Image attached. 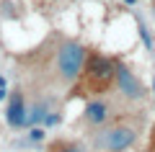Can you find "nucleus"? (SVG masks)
Masks as SVG:
<instances>
[{"mask_svg":"<svg viewBox=\"0 0 155 152\" xmlns=\"http://www.w3.org/2000/svg\"><path fill=\"white\" fill-rule=\"evenodd\" d=\"M127 3H129V5H132V3H137V0H127Z\"/></svg>","mask_w":155,"mask_h":152,"instance_id":"9b49d317","label":"nucleus"},{"mask_svg":"<svg viewBox=\"0 0 155 152\" xmlns=\"http://www.w3.org/2000/svg\"><path fill=\"white\" fill-rule=\"evenodd\" d=\"M114 70H116L114 60H109V57H104V54H93V57H88V62H85L83 75L88 77L93 93H101V90H106V88L114 82Z\"/></svg>","mask_w":155,"mask_h":152,"instance_id":"7ed1b4c3","label":"nucleus"},{"mask_svg":"<svg viewBox=\"0 0 155 152\" xmlns=\"http://www.w3.org/2000/svg\"><path fill=\"white\" fill-rule=\"evenodd\" d=\"M54 152H83V150H80L78 144H72V142H67V144H60Z\"/></svg>","mask_w":155,"mask_h":152,"instance_id":"1a4fd4ad","label":"nucleus"},{"mask_svg":"<svg viewBox=\"0 0 155 152\" xmlns=\"http://www.w3.org/2000/svg\"><path fill=\"white\" fill-rule=\"evenodd\" d=\"M137 142V129L129 124H116L111 129H104L96 137V147L106 152H124Z\"/></svg>","mask_w":155,"mask_h":152,"instance_id":"f03ea898","label":"nucleus"},{"mask_svg":"<svg viewBox=\"0 0 155 152\" xmlns=\"http://www.w3.org/2000/svg\"><path fill=\"white\" fill-rule=\"evenodd\" d=\"M49 101H39L34 103V108H28V124H44L47 114H49Z\"/></svg>","mask_w":155,"mask_h":152,"instance_id":"0eeeda50","label":"nucleus"},{"mask_svg":"<svg viewBox=\"0 0 155 152\" xmlns=\"http://www.w3.org/2000/svg\"><path fill=\"white\" fill-rule=\"evenodd\" d=\"M5 121L11 129H23L28 124V108H26V101H23V93L16 90L8 101V111H5Z\"/></svg>","mask_w":155,"mask_h":152,"instance_id":"39448f33","label":"nucleus"},{"mask_svg":"<svg viewBox=\"0 0 155 152\" xmlns=\"http://www.w3.org/2000/svg\"><path fill=\"white\" fill-rule=\"evenodd\" d=\"M44 134H47V131L41 129V126H34V129L28 131V139H31V142H41V139H44Z\"/></svg>","mask_w":155,"mask_h":152,"instance_id":"6e6552de","label":"nucleus"},{"mask_svg":"<svg viewBox=\"0 0 155 152\" xmlns=\"http://www.w3.org/2000/svg\"><path fill=\"white\" fill-rule=\"evenodd\" d=\"M83 116H85V121L88 124H93V126H104L106 121H109V106L104 103V101H91L88 106H85V111H83Z\"/></svg>","mask_w":155,"mask_h":152,"instance_id":"423d86ee","label":"nucleus"},{"mask_svg":"<svg viewBox=\"0 0 155 152\" xmlns=\"http://www.w3.org/2000/svg\"><path fill=\"white\" fill-rule=\"evenodd\" d=\"M85 62H88V49L75 39H65L57 47V57H54V67H57V77L62 82H75L83 75Z\"/></svg>","mask_w":155,"mask_h":152,"instance_id":"f257e3e1","label":"nucleus"},{"mask_svg":"<svg viewBox=\"0 0 155 152\" xmlns=\"http://www.w3.org/2000/svg\"><path fill=\"white\" fill-rule=\"evenodd\" d=\"M153 90H155V77H153Z\"/></svg>","mask_w":155,"mask_h":152,"instance_id":"f8f14e48","label":"nucleus"},{"mask_svg":"<svg viewBox=\"0 0 155 152\" xmlns=\"http://www.w3.org/2000/svg\"><path fill=\"white\" fill-rule=\"evenodd\" d=\"M0 101H5V88L0 85Z\"/></svg>","mask_w":155,"mask_h":152,"instance_id":"9d476101","label":"nucleus"},{"mask_svg":"<svg viewBox=\"0 0 155 152\" xmlns=\"http://www.w3.org/2000/svg\"><path fill=\"white\" fill-rule=\"evenodd\" d=\"M114 85H116V90H119V95L127 98V101H142L145 93H147V90H145V85H142V80H140L127 65H122V62H116Z\"/></svg>","mask_w":155,"mask_h":152,"instance_id":"20e7f679","label":"nucleus"}]
</instances>
